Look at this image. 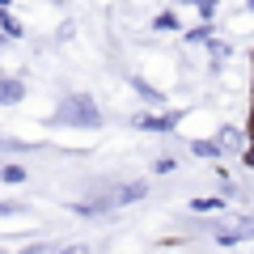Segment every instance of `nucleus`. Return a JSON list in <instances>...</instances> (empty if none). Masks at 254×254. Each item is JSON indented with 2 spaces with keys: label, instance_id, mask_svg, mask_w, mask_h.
Masks as SVG:
<instances>
[{
  "label": "nucleus",
  "instance_id": "nucleus-6",
  "mask_svg": "<svg viewBox=\"0 0 254 254\" xmlns=\"http://www.w3.org/2000/svg\"><path fill=\"white\" fill-rule=\"evenodd\" d=\"M190 148H195L199 157H220V148L216 144H203V140H199V144H190Z\"/></svg>",
  "mask_w": 254,
  "mask_h": 254
},
{
  "label": "nucleus",
  "instance_id": "nucleus-2",
  "mask_svg": "<svg viewBox=\"0 0 254 254\" xmlns=\"http://www.w3.org/2000/svg\"><path fill=\"white\" fill-rule=\"evenodd\" d=\"M144 195V187H123L119 195H106V199H93V203H81V212H110V208H123V203H136Z\"/></svg>",
  "mask_w": 254,
  "mask_h": 254
},
{
  "label": "nucleus",
  "instance_id": "nucleus-7",
  "mask_svg": "<svg viewBox=\"0 0 254 254\" xmlns=\"http://www.w3.org/2000/svg\"><path fill=\"white\" fill-rule=\"evenodd\" d=\"M246 161H250V165H254V144H250V153H246Z\"/></svg>",
  "mask_w": 254,
  "mask_h": 254
},
{
  "label": "nucleus",
  "instance_id": "nucleus-3",
  "mask_svg": "<svg viewBox=\"0 0 254 254\" xmlns=\"http://www.w3.org/2000/svg\"><path fill=\"white\" fill-rule=\"evenodd\" d=\"M21 81H9V76H4V81H0V106H13V102H21Z\"/></svg>",
  "mask_w": 254,
  "mask_h": 254
},
{
  "label": "nucleus",
  "instance_id": "nucleus-1",
  "mask_svg": "<svg viewBox=\"0 0 254 254\" xmlns=\"http://www.w3.org/2000/svg\"><path fill=\"white\" fill-rule=\"evenodd\" d=\"M60 123L68 127H98V106H93V98H81V93H72V98L60 106Z\"/></svg>",
  "mask_w": 254,
  "mask_h": 254
},
{
  "label": "nucleus",
  "instance_id": "nucleus-4",
  "mask_svg": "<svg viewBox=\"0 0 254 254\" xmlns=\"http://www.w3.org/2000/svg\"><path fill=\"white\" fill-rule=\"evenodd\" d=\"M136 127H140V131H170V127H174V119H157V115H140V119H136Z\"/></svg>",
  "mask_w": 254,
  "mask_h": 254
},
{
  "label": "nucleus",
  "instance_id": "nucleus-5",
  "mask_svg": "<svg viewBox=\"0 0 254 254\" xmlns=\"http://www.w3.org/2000/svg\"><path fill=\"white\" fill-rule=\"evenodd\" d=\"M136 93H140V98H144V102H161V93H157V89H148L144 81H136Z\"/></svg>",
  "mask_w": 254,
  "mask_h": 254
}]
</instances>
